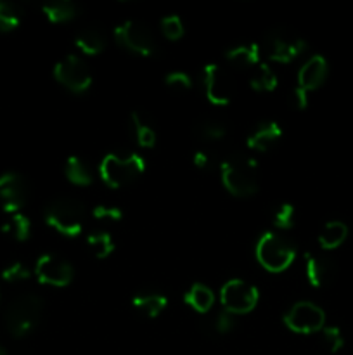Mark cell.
Here are the masks:
<instances>
[{
    "label": "cell",
    "instance_id": "cell-1",
    "mask_svg": "<svg viewBox=\"0 0 353 355\" xmlns=\"http://www.w3.org/2000/svg\"><path fill=\"white\" fill-rule=\"evenodd\" d=\"M221 182H224L225 189L234 196H253L260 187L258 165L249 156H230L221 163Z\"/></svg>",
    "mask_w": 353,
    "mask_h": 355
},
{
    "label": "cell",
    "instance_id": "cell-2",
    "mask_svg": "<svg viewBox=\"0 0 353 355\" xmlns=\"http://www.w3.org/2000/svg\"><path fill=\"white\" fill-rule=\"evenodd\" d=\"M45 222L62 236L75 238L85 222V205L71 196H59L45 207Z\"/></svg>",
    "mask_w": 353,
    "mask_h": 355
},
{
    "label": "cell",
    "instance_id": "cell-3",
    "mask_svg": "<svg viewBox=\"0 0 353 355\" xmlns=\"http://www.w3.org/2000/svg\"><path fill=\"white\" fill-rule=\"evenodd\" d=\"M145 162L138 155H111L104 156L99 165V175L106 186L113 189L128 186L144 173Z\"/></svg>",
    "mask_w": 353,
    "mask_h": 355
},
{
    "label": "cell",
    "instance_id": "cell-4",
    "mask_svg": "<svg viewBox=\"0 0 353 355\" xmlns=\"http://www.w3.org/2000/svg\"><path fill=\"white\" fill-rule=\"evenodd\" d=\"M296 259V246L284 236L265 232L256 243V260L269 272H282Z\"/></svg>",
    "mask_w": 353,
    "mask_h": 355
},
{
    "label": "cell",
    "instance_id": "cell-5",
    "mask_svg": "<svg viewBox=\"0 0 353 355\" xmlns=\"http://www.w3.org/2000/svg\"><path fill=\"white\" fill-rule=\"evenodd\" d=\"M44 311V302L35 293H23L14 298L6 312L7 329L12 336H26L38 324Z\"/></svg>",
    "mask_w": 353,
    "mask_h": 355
},
{
    "label": "cell",
    "instance_id": "cell-6",
    "mask_svg": "<svg viewBox=\"0 0 353 355\" xmlns=\"http://www.w3.org/2000/svg\"><path fill=\"white\" fill-rule=\"evenodd\" d=\"M260 293L256 286L242 279H230L221 286L220 302L224 311L232 315H242L251 312L258 304Z\"/></svg>",
    "mask_w": 353,
    "mask_h": 355
},
{
    "label": "cell",
    "instance_id": "cell-7",
    "mask_svg": "<svg viewBox=\"0 0 353 355\" xmlns=\"http://www.w3.org/2000/svg\"><path fill=\"white\" fill-rule=\"evenodd\" d=\"M114 38L121 47L134 54L149 58L156 52V38L152 31L144 23L135 19L125 21L123 24L114 28Z\"/></svg>",
    "mask_w": 353,
    "mask_h": 355
},
{
    "label": "cell",
    "instance_id": "cell-8",
    "mask_svg": "<svg viewBox=\"0 0 353 355\" xmlns=\"http://www.w3.org/2000/svg\"><path fill=\"white\" fill-rule=\"evenodd\" d=\"M54 78L75 94L85 92L92 85V73L82 58L68 54L54 66Z\"/></svg>",
    "mask_w": 353,
    "mask_h": 355
},
{
    "label": "cell",
    "instance_id": "cell-9",
    "mask_svg": "<svg viewBox=\"0 0 353 355\" xmlns=\"http://www.w3.org/2000/svg\"><path fill=\"white\" fill-rule=\"evenodd\" d=\"M284 322L287 328L300 335H310L324 329L325 314L318 305L311 302H298L284 315Z\"/></svg>",
    "mask_w": 353,
    "mask_h": 355
},
{
    "label": "cell",
    "instance_id": "cell-10",
    "mask_svg": "<svg viewBox=\"0 0 353 355\" xmlns=\"http://www.w3.org/2000/svg\"><path fill=\"white\" fill-rule=\"evenodd\" d=\"M204 90L211 104L227 106L235 94V82L227 69L210 62L204 66Z\"/></svg>",
    "mask_w": 353,
    "mask_h": 355
},
{
    "label": "cell",
    "instance_id": "cell-11",
    "mask_svg": "<svg viewBox=\"0 0 353 355\" xmlns=\"http://www.w3.org/2000/svg\"><path fill=\"white\" fill-rule=\"evenodd\" d=\"M265 45L266 52H269V58L277 62H282V64L294 61L307 49L305 40H301L298 35L286 30V28H277V30L270 31L266 35Z\"/></svg>",
    "mask_w": 353,
    "mask_h": 355
},
{
    "label": "cell",
    "instance_id": "cell-12",
    "mask_svg": "<svg viewBox=\"0 0 353 355\" xmlns=\"http://www.w3.org/2000/svg\"><path fill=\"white\" fill-rule=\"evenodd\" d=\"M38 281L42 284H48V286L64 288L73 281L75 270H73L71 263L64 260L62 257L54 255V253H45L37 260V267H35Z\"/></svg>",
    "mask_w": 353,
    "mask_h": 355
},
{
    "label": "cell",
    "instance_id": "cell-13",
    "mask_svg": "<svg viewBox=\"0 0 353 355\" xmlns=\"http://www.w3.org/2000/svg\"><path fill=\"white\" fill-rule=\"evenodd\" d=\"M28 187L19 173H3L0 177V205L7 214H17L24 207Z\"/></svg>",
    "mask_w": 353,
    "mask_h": 355
},
{
    "label": "cell",
    "instance_id": "cell-14",
    "mask_svg": "<svg viewBox=\"0 0 353 355\" xmlns=\"http://www.w3.org/2000/svg\"><path fill=\"white\" fill-rule=\"evenodd\" d=\"M305 274H307L308 283L314 288H325L332 284V281L338 276V267L334 260L322 255H305Z\"/></svg>",
    "mask_w": 353,
    "mask_h": 355
},
{
    "label": "cell",
    "instance_id": "cell-15",
    "mask_svg": "<svg viewBox=\"0 0 353 355\" xmlns=\"http://www.w3.org/2000/svg\"><path fill=\"white\" fill-rule=\"evenodd\" d=\"M327 73L329 66L324 55H311L298 71V87L305 92L318 89L327 78Z\"/></svg>",
    "mask_w": 353,
    "mask_h": 355
},
{
    "label": "cell",
    "instance_id": "cell-16",
    "mask_svg": "<svg viewBox=\"0 0 353 355\" xmlns=\"http://www.w3.org/2000/svg\"><path fill=\"white\" fill-rule=\"evenodd\" d=\"M280 137H282V128L279 127V123H275V121L260 123L248 137V148L253 151L265 153L270 148H273Z\"/></svg>",
    "mask_w": 353,
    "mask_h": 355
},
{
    "label": "cell",
    "instance_id": "cell-17",
    "mask_svg": "<svg viewBox=\"0 0 353 355\" xmlns=\"http://www.w3.org/2000/svg\"><path fill=\"white\" fill-rule=\"evenodd\" d=\"M225 58L235 68H255L260 64V45L255 42L249 44H239L225 52Z\"/></svg>",
    "mask_w": 353,
    "mask_h": 355
},
{
    "label": "cell",
    "instance_id": "cell-18",
    "mask_svg": "<svg viewBox=\"0 0 353 355\" xmlns=\"http://www.w3.org/2000/svg\"><path fill=\"white\" fill-rule=\"evenodd\" d=\"M132 305H134L138 312H142L145 318L154 319L165 311L166 305H168V298L161 293L149 291V293L135 295L134 300H132Z\"/></svg>",
    "mask_w": 353,
    "mask_h": 355
},
{
    "label": "cell",
    "instance_id": "cell-19",
    "mask_svg": "<svg viewBox=\"0 0 353 355\" xmlns=\"http://www.w3.org/2000/svg\"><path fill=\"white\" fill-rule=\"evenodd\" d=\"M185 304L189 305L190 309H194L199 314H206L215 304V293L204 284L196 283L190 286V290L187 291L185 297H183Z\"/></svg>",
    "mask_w": 353,
    "mask_h": 355
},
{
    "label": "cell",
    "instance_id": "cell-20",
    "mask_svg": "<svg viewBox=\"0 0 353 355\" xmlns=\"http://www.w3.org/2000/svg\"><path fill=\"white\" fill-rule=\"evenodd\" d=\"M346 236H348V227H346V224H343V222L339 220L327 222V224L322 227L320 234H318V245L324 250H334L345 243Z\"/></svg>",
    "mask_w": 353,
    "mask_h": 355
},
{
    "label": "cell",
    "instance_id": "cell-21",
    "mask_svg": "<svg viewBox=\"0 0 353 355\" xmlns=\"http://www.w3.org/2000/svg\"><path fill=\"white\" fill-rule=\"evenodd\" d=\"M45 17H47L51 23H66V21H71L73 17L78 12V7L71 0H55V2H48L42 6Z\"/></svg>",
    "mask_w": 353,
    "mask_h": 355
},
{
    "label": "cell",
    "instance_id": "cell-22",
    "mask_svg": "<svg viewBox=\"0 0 353 355\" xmlns=\"http://www.w3.org/2000/svg\"><path fill=\"white\" fill-rule=\"evenodd\" d=\"M277 83V75L273 73V69L270 68L265 62H260V64L255 66L251 76H249V85H251L253 90L256 92H272L275 90Z\"/></svg>",
    "mask_w": 353,
    "mask_h": 355
},
{
    "label": "cell",
    "instance_id": "cell-23",
    "mask_svg": "<svg viewBox=\"0 0 353 355\" xmlns=\"http://www.w3.org/2000/svg\"><path fill=\"white\" fill-rule=\"evenodd\" d=\"M76 47L82 52L90 55H97L106 49V38L96 28H87V30H82L78 35H76L75 40Z\"/></svg>",
    "mask_w": 353,
    "mask_h": 355
},
{
    "label": "cell",
    "instance_id": "cell-24",
    "mask_svg": "<svg viewBox=\"0 0 353 355\" xmlns=\"http://www.w3.org/2000/svg\"><path fill=\"white\" fill-rule=\"evenodd\" d=\"M130 120H132V130H134V137H135V141H137V144L141 146V148H145V149L154 148L156 132H154V128L149 125V121L145 120L141 113H137V111H134V113H132Z\"/></svg>",
    "mask_w": 353,
    "mask_h": 355
},
{
    "label": "cell",
    "instance_id": "cell-25",
    "mask_svg": "<svg viewBox=\"0 0 353 355\" xmlns=\"http://www.w3.org/2000/svg\"><path fill=\"white\" fill-rule=\"evenodd\" d=\"M194 134L204 142H217L227 135V127L220 120L215 118H204L194 127Z\"/></svg>",
    "mask_w": 353,
    "mask_h": 355
},
{
    "label": "cell",
    "instance_id": "cell-26",
    "mask_svg": "<svg viewBox=\"0 0 353 355\" xmlns=\"http://www.w3.org/2000/svg\"><path fill=\"white\" fill-rule=\"evenodd\" d=\"M64 173L69 182L75 184V186H90L92 184V173L78 156H69L66 159Z\"/></svg>",
    "mask_w": 353,
    "mask_h": 355
},
{
    "label": "cell",
    "instance_id": "cell-27",
    "mask_svg": "<svg viewBox=\"0 0 353 355\" xmlns=\"http://www.w3.org/2000/svg\"><path fill=\"white\" fill-rule=\"evenodd\" d=\"M87 245L90 246L92 253L99 260L107 259L116 248V243L111 238L109 232H92V234L87 236Z\"/></svg>",
    "mask_w": 353,
    "mask_h": 355
},
{
    "label": "cell",
    "instance_id": "cell-28",
    "mask_svg": "<svg viewBox=\"0 0 353 355\" xmlns=\"http://www.w3.org/2000/svg\"><path fill=\"white\" fill-rule=\"evenodd\" d=\"M2 232L10 234L16 238L17 241H26L31 234V222L26 215L23 214H14L9 222L2 225Z\"/></svg>",
    "mask_w": 353,
    "mask_h": 355
},
{
    "label": "cell",
    "instance_id": "cell-29",
    "mask_svg": "<svg viewBox=\"0 0 353 355\" xmlns=\"http://www.w3.org/2000/svg\"><path fill=\"white\" fill-rule=\"evenodd\" d=\"M23 19V10L12 2H0V31L16 30Z\"/></svg>",
    "mask_w": 353,
    "mask_h": 355
},
{
    "label": "cell",
    "instance_id": "cell-30",
    "mask_svg": "<svg viewBox=\"0 0 353 355\" xmlns=\"http://www.w3.org/2000/svg\"><path fill=\"white\" fill-rule=\"evenodd\" d=\"M320 335H322V343H324V347L331 354L339 352V350L345 347V336H343L341 329L336 328V326H324Z\"/></svg>",
    "mask_w": 353,
    "mask_h": 355
},
{
    "label": "cell",
    "instance_id": "cell-31",
    "mask_svg": "<svg viewBox=\"0 0 353 355\" xmlns=\"http://www.w3.org/2000/svg\"><path fill=\"white\" fill-rule=\"evenodd\" d=\"M161 30L163 35H165L168 40H179V38L183 37V23L176 14H172V16L163 17L161 21Z\"/></svg>",
    "mask_w": 353,
    "mask_h": 355
},
{
    "label": "cell",
    "instance_id": "cell-32",
    "mask_svg": "<svg viewBox=\"0 0 353 355\" xmlns=\"http://www.w3.org/2000/svg\"><path fill=\"white\" fill-rule=\"evenodd\" d=\"M273 225L280 231H287L294 225V207L293 205H280L273 214Z\"/></svg>",
    "mask_w": 353,
    "mask_h": 355
},
{
    "label": "cell",
    "instance_id": "cell-33",
    "mask_svg": "<svg viewBox=\"0 0 353 355\" xmlns=\"http://www.w3.org/2000/svg\"><path fill=\"white\" fill-rule=\"evenodd\" d=\"M235 321H234V315L228 314L227 311H221L211 319L210 322V329L217 335H227L232 328H234Z\"/></svg>",
    "mask_w": 353,
    "mask_h": 355
},
{
    "label": "cell",
    "instance_id": "cell-34",
    "mask_svg": "<svg viewBox=\"0 0 353 355\" xmlns=\"http://www.w3.org/2000/svg\"><path fill=\"white\" fill-rule=\"evenodd\" d=\"M30 269L24 263L14 262L2 270V277L7 283H17V281H26L30 277Z\"/></svg>",
    "mask_w": 353,
    "mask_h": 355
},
{
    "label": "cell",
    "instance_id": "cell-35",
    "mask_svg": "<svg viewBox=\"0 0 353 355\" xmlns=\"http://www.w3.org/2000/svg\"><path fill=\"white\" fill-rule=\"evenodd\" d=\"M92 215H93V218H97V220L118 222L123 218V211H121V208L106 207V205H99V207L93 208Z\"/></svg>",
    "mask_w": 353,
    "mask_h": 355
},
{
    "label": "cell",
    "instance_id": "cell-36",
    "mask_svg": "<svg viewBox=\"0 0 353 355\" xmlns=\"http://www.w3.org/2000/svg\"><path fill=\"white\" fill-rule=\"evenodd\" d=\"M165 83L173 89H183L189 90L192 89V78L183 71H172L165 76Z\"/></svg>",
    "mask_w": 353,
    "mask_h": 355
},
{
    "label": "cell",
    "instance_id": "cell-37",
    "mask_svg": "<svg viewBox=\"0 0 353 355\" xmlns=\"http://www.w3.org/2000/svg\"><path fill=\"white\" fill-rule=\"evenodd\" d=\"M293 103L296 110L303 111L305 107L308 106V92H305V90H301L300 87H296L293 94Z\"/></svg>",
    "mask_w": 353,
    "mask_h": 355
},
{
    "label": "cell",
    "instance_id": "cell-38",
    "mask_svg": "<svg viewBox=\"0 0 353 355\" xmlns=\"http://www.w3.org/2000/svg\"><path fill=\"white\" fill-rule=\"evenodd\" d=\"M192 163L197 166V168H201V170L210 168V166H211V158H210V155H208V153L197 151L196 155L192 156Z\"/></svg>",
    "mask_w": 353,
    "mask_h": 355
},
{
    "label": "cell",
    "instance_id": "cell-39",
    "mask_svg": "<svg viewBox=\"0 0 353 355\" xmlns=\"http://www.w3.org/2000/svg\"><path fill=\"white\" fill-rule=\"evenodd\" d=\"M0 355H9V354H7V350H6V349H3V347H2V345H0Z\"/></svg>",
    "mask_w": 353,
    "mask_h": 355
}]
</instances>
